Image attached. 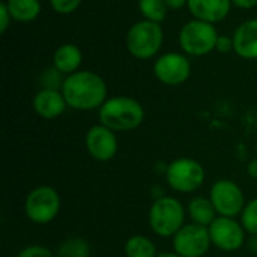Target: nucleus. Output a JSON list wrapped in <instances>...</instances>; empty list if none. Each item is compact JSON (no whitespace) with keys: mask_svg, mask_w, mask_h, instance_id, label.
I'll list each match as a JSON object with an SVG mask.
<instances>
[{"mask_svg":"<svg viewBox=\"0 0 257 257\" xmlns=\"http://www.w3.org/2000/svg\"><path fill=\"white\" fill-rule=\"evenodd\" d=\"M83 60V53L81 50L74 45V44H63L60 45L53 56L54 68L60 71L62 74H74L78 71L80 65Z\"/></svg>","mask_w":257,"mask_h":257,"instance_id":"dca6fc26","label":"nucleus"},{"mask_svg":"<svg viewBox=\"0 0 257 257\" xmlns=\"http://www.w3.org/2000/svg\"><path fill=\"white\" fill-rule=\"evenodd\" d=\"M54 254L56 257H90V245L81 236H69L57 245Z\"/></svg>","mask_w":257,"mask_h":257,"instance_id":"aec40b11","label":"nucleus"},{"mask_svg":"<svg viewBox=\"0 0 257 257\" xmlns=\"http://www.w3.org/2000/svg\"><path fill=\"white\" fill-rule=\"evenodd\" d=\"M167 8L170 9H181L184 8L185 5H188V0H164Z\"/></svg>","mask_w":257,"mask_h":257,"instance_id":"c85d7f7f","label":"nucleus"},{"mask_svg":"<svg viewBox=\"0 0 257 257\" xmlns=\"http://www.w3.org/2000/svg\"><path fill=\"white\" fill-rule=\"evenodd\" d=\"M187 209L176 197L161 196L149 209V226L161 238H173L185 226Z\"/></svg>","mask_w":257,"mask_h":257,"instance_id":"7ed1b4c3","label":"nucleus"},{"mask_svg":"<svg viewBox=\"0 0 257 257\" xmlns=\"http://www.w3.org/2000/svg\"><path fill=\"white\" fill-rule=\"evenodd\" d=\"M62 93L68 107L89 111L101 108L107 101V84L92 71H77L65 78Z\"/></svg>","mask_w":257,"mask_h":257,"instance_id":"f257e3e1","label":"nucleus"},{"mask_svg":"<svg viewBox=\"0 0 257 257\" xmlns=\"http://www.w3.org/2000/svg\"><path fill=\"white\" fill-rule=\"evenodd\" d=\"M209 199L218 217L236 218L245 208V197L241 187L230 179H218L209 190Z\"/></svg>","mask_w":257,"mask_h":257,"instance_id":"6e6552de","label":"nucleus"},{"mask_svg":"<svg viewBox=\"0 0 257 257\" xmlns=\"http://www.w3.org/2000/svg\"><path fill=\"white\" fill-rule=\"evenodd\" d=\"M163 44V29L160 23L154 21H139L136 23L126 35V48L137 59L154 57Z\"/></svg>","mask_w":257,"mask_h":257,"instance_id":"423d86ee","label":"nucleus"},{"mask_svg":"<svg viewBox=\"0 0 257 257\" xmlns=\"http://www.w3.org/2000/svg\"><path fill=\"white\" fill-rule=\"evenodd\" d=\"M32 105L35 113L44 119H56L63 114L65 108L68 107L62 90L53 89H41L33 96Z\"/></svg>","mask_w":257,"mask_h":257,"instance_id":"ddd939ff","label":"nucleus"},{"mask_svg":"<svg viewBox=\"0 0 257 257\" xmlns=\"http://www.w3.org/2000/svg\"><path fill=\"white\" fill-rule=\"evenodd\" d=\"M256 158H257V145H256Z\"/></svg>","mask_w":257,"mask_h":257,"instance_id":"473e14b6","label":"nucleus"},{"mask_svg":"<svg viewBox=\"0 0 257 257\" xmlns=\"http://www.w3.org/2000/svg\"><path fill=\"white\" fill-rule=\"evenodd\" d=\"M11 21H12V15H11L9 9L6 6V2H2L0 3V32L2 33L6 32V29L11 24Z\"/></svg>","mask_w":257,"mask_h":257,"instance_id":"a878e982","label":"nucleus"},{"mask_svg":"<svg viewBox=\"0 0 257 257\" xmlns=\"http://www.w3.org/2000/svg\"><path fill=\"white\" fill-rule=\"evenodd\" d=\"M232 0H188V9L196 20L206 23H218L230 12Z\"/></svg>","mask_w":257,"mask_h":257,"instance_id":"4468645a","label":"nucleus"},{"mask_svg":"<svg viewBox=\"0 0 257 257\" xmlns=\"http://www.w3.org/2000/svg\"><path fill=\"white\" fill-rule=\"evenodd\" d=\"M248 250L257 253V235H251L250 239H248Z\"/></svg>","mask_w":257,"mask_h":257,"instance_id":"7c9ffc66","label":"nucleus"},{"mask_svg":"<svg viewBox=\"0 0 257 257\" xmlns=\"http://www.w3.org/2000/svg\"><path fill=\"white\" fill-rule=\"evenodd\" d=\"M166 181L172 190L181 194L197 191L206 178L205 167L194 158H176L166 169Z\"/></svg>","mask_w":257,"mask_h":257,"instance_id":"39448f33","label":"nucleus"},{"mask_svg":"<svg viewBox=\"0 0 257 257\" xmlns=\"http://www.w3.org/2000/svg\"><path fill=\"white\" fill-rule=\"evenodd\" d=\"M41 86L42 89H53V90H62L63 86V78H62V72L57 71L56 68L51 69H45L41 75Z\"/></svg>","mask_w":257,"mask_h":257,"instance_id":"5701e85b","label":"nucleus"},{"mask_svg":"<svg viewBox=\"0 0 257 257\" xmlns=\"http://www.w3.org/2000/svg\"><path fill=\"white\" fill-rule=\"evenodd\" d=\"M211 242L221 251L232 253L238 251L245 244V229L241 221L230 217H217L215 221L208 227Z\"/></svg>","mask_w":257,"mask_h":257,"instance_id":"9d476101","label":"nucleus"},{"mask_svg":"<svg viewBox=\"0 0 257 257\" xmlns=\"http://www.w3.org/2000/svg\"><path fill=\"white\" fill-rule=\"evenodd\" d=\"M232 3L238 8H244V9H250L254 8L257 5V0H232Z\"/></svg>","mask_w":257,"mask_h":257,"instance_id":"cd10ccee","label":"nucleus"},{"mask_svg":"<svg viewBox=\"0 0 257 257\" xmlns=\"http://www.w3.org/2000/svg\"><path fill=\"white\" fill-rule=\"evenodd\" d=\"M62 200L56 188L50 185H38L32 188L24 200V214L33 223L39 226L50 224L60 212Z\"/></svg>","mask_w":257,"mask_h":257,"instance_id":"20e7f679","label":"nucleus"},{"mask_svg":"<svg viewBox=\"0 0 257 257\" xmlns=\"http://www.w3.org/2000/svg\"><path fill=\"white\" fill-rule=\"evenodd\" d=\"M247 173H248L250 178L257 179V158L251 160V161L248 163V166H247Z\"/></svg>","mask_w":257,"mask_h":257,"instance_id":"c756f323","label":"nucleus"},{"mask_svg":"<svg viewBox=\"0 0 257 257\" xmlns=\"http://www.w3.org/2000/svg\"><path fill=\"white\" fill-rule=\"evenodd\" d=\"M17 257H56V254H54V251H51L50 248H47L44 245L32 244V245L21 248Z\"/></svg>","mask_w":257,"mask_h":257,"instance_id":"b1692460","label":"nucleus"},{"mask_svg":"<svg viewBox=\"0 0 257 257\" xmlns=\"http://www.w3.org/2000/svg\"><path fill=\"white\" fill-rule=\"evenodd\" d=\"M157 257H182V256H179L178 253H175V251H173V253H160Z\"/></svg>","mask_w":257,"mask_h":257,"instance_id":"2f4dec72","label":"nucleus"},{"mask_svg":"<svg viewBox=\"0 0 257 257\" xmlns=\"http://www.w3.org/2000/svg\"><path fill=\"white\" fill-rule=\"evenodd\" d=\"M99 123L111 131H133L145 120L143 105L130 96L108 98L99 108Z\"/></svg>","mask_w":257,"mask_h":257,"instance_id":"f03ea898","label":"nucleus"},{"mask_svg":"<svg viewBox=\"0 0 257 257\" xmlns=\"http://www.w3.org/2000/svg\"><path fill=\"white\" fill-rule=\"evenodd\" d=\"M6 6L12 20L20 23H30L41 12L39 0H6Z\"/></svg>","mask_w":257,"mask_h":257,"instance_id":"a211bd4d","label":"nucleus"},{"mask_svg":"<svg viewBox=\"0 0 257 257\" xmlns=\"http://www.w3.org/2000/svg\"><path fill=\"white\" fill-rule=\"evenodd\" d=\"M126 257H157L158 251L152 239L145 235H133L123 245Z\"/></svg>","mask_w":257,"mask_h":257,"instance_id":"6ab92c4d","label":"nucleus"},{"mask_svg":"<svg viewBox=\"0 0 257 257\" xmlns=\"http://www.w3.org/2000/svg\"><path fill=\"white\" fill-rule=\"evenodd\" d=\"M215 48L220 53H229L230 50H233V38H229L226 35H220L218 39H217Z\"/></svg>","mask_w":257,"mask_h":257,"instance_id":"bb28decb","label":"nucleus"},{"mask_svg":"<svg viewBox=\"0 0 257 257\" xmlns=\"http://www.w3.org/2000/svg\"><path fill=\"white\" fill-rule=\"evenodd\" d=\"M154 72L163 84L179 86L188 80L191 74V63L185 56L179 53H167L157 59Z\"/></svg>","mask_w":257,"mask_h":257,"instance_id":"f8f14e48","label":"nucleus"},{"mask_svg":"<svg viewBox=\"0 0 257 257\" xmlns=\"http://www.w3.org/2000/svg\"><path fill=\"white\" fill-rule=\"evenodd\" d=\"M51 8L57 12V14H71L74 11L78 9V6L81 5V0H50Z\"/></svg>","mask_w":257,"mask_h":257,"instance_id":"393cba45","label":"nucleus"},{"mask_svg":"<svg viewBox=\"0 0 257 257\" xmlns=\"http://www.w3.org/2000/svg\"><path fill=\"white\" fill-rule=\"evenodd\" d=\"M211 245L209 229L196 223L185 224L173 236V250L182 257H203Z\"/></svg>","mask_w":257,"mask_h":257,"instance_id":"1a4fd4ad","label":"nucleus"},{"mask_svg":"<svg viewBox=\"0 0 257 257\" xmlns=\"http://www.w3.org/2000/svg\"><path fill=\"white\" fill-rule=\"evenodd\" d=\"M84 145L89 155L99 163L111 161L119 149V143L114 131H111L110 128L101 123L89 128L84 137Z\"/></svg>","mask_w":257,"mask_h":257,"instance_id":"9b49d317","label":"nucleus"},{"mask_svg":"<svg viewBox=\"0 0 257 257\" xmlns=\"http://www.w3.org/2000/svg\"><path fill=\"white\" fill-rule=\"evenodd\" d=\"M139 9L145 20L161 23L167 15V5L164 0H139Z\"/></svg>","mask_w":257,"mask_h":257,"instance_id":"412c9836","label":"nucleus"},{"mask_svg":"<svg viewBox=\"0 0 257 257\" xmlns=\"http://www.w3.org/2000/svg\"><path fill=\"white\" fill-rule=\"evenodd\" d=\"M218 36L220 35L214 24L202 20H193L181 29L179 44L182 50L191 56H205L215 50Z\"/></svg>","mask_w":257,"mask_h":257,"instance_id":"0eeeda50","label":"nucleus"},{"mask_svg":"<svg viewBox=\"0 0 257 257\" xmlns=\"http://www.w3.org/2000/svg\"><path fill=\"white\" fill-rule=\"evenodd\" d=\"M233 50L244 59H257V18L242 23L233 33Z\"/></svg>","mask_w":257,"mask_h":257,"instance_id":"2eb2a0df","label":"nucleus"},{"mask_svg":"<svg viewBox=\"0 0 257 257\" xmlns=\"http://www.w3.org/2000/svg\"><path fill=\"white\" fill-rule=\"evenodd\" d=\"M241 224L247 233L257 235V197L245 205L241 214Z\"/></svg>","mask_w":257,"mask_h":257,"instance_id":"4be33fe9","label":"nucleus"},{"mask_svg":"<svg viewBox=\"0 0 257 257\" xmlns=\"http://www.w3.org/2000/svg\"><path fill=\"white\" fill-rule=\"evenodd\" d=\"M187 214L193 223L205 226V227H209L215 221V218L218 217V214H217L209 197L208 199L206 197L191 199L188 202V206H187Z\"/></svg>","mask_w":257,"mask_h":257,"instance_id":"f3484780","label":"nucleus"}]
</instances>
